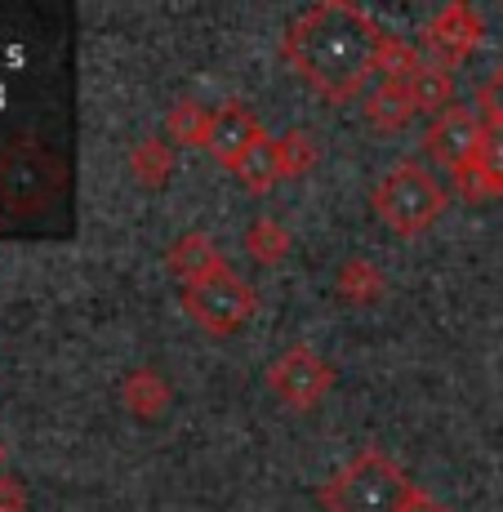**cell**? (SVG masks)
Returning <instances> with one entry per match:
<instances>
[{"label":"cell","instance_id":"6da1fadb","mask_svg":"<svg viewBox=\"0 0 503 512\" xmlns=\"http://www.w3.org/2000/svg\"><path fill=\"white\" fill-rule=\"evenodd\" d=\"M383 32L352 0H317L308 5L281 36V58L299 72L308 90H317L330 103H352L379 72Z\"/></svg>","mask_w":503,"mask_h":512},{"label":"cell","instance_id":"7a4b0ae2","mask_svg":"<svg viewBox=\"0 0 503 512\" xmlns=\"http://www.w3.org/2000/svg\"><path fill=\"white\" fill-rule=\"evenodd\" d=\"M414 481L392 464L383 450H357L330 481L317 490L325 512H406L414 499Z\"/></svg>","mask_w":503,"mask_h":512},{"label":"cell","instance_id":"3957f363","mask_svg":"<svg viewBox=\"0 0 503 512\" xmlns=\"http://www.w3.org/2000/svg\"><path fill=\"white\" fill-rule=\"evenodd\" d=\"M446 205H450V192L419 161H397L370 192V210L379 214V223L388 232L406 236V241L428 232L446 214Z\"/></svg>","mask_w":503,"mask_h":512},{"label":"cell","instance_id":"277c9868","mask_svg":"<svg viewBox=\"0 0 503 512\" xmlns=\"http://www.w3.org/2000/svg\"><path fill=\"white\" fill-rule=\"evenodd\" d=\"M183 308L205 334H214V339H232V334L259 312V294H254V285L245 281L241 272L223 268L219 277L187 285Z\"/></svg>","mask_w":503,"mask_h":512},{"label":"cell","instance_id":"5b68a950","mask_svg":"<svg viewBox=\"0 0 503 512\" xmlns=\"http://www.w3.org/2000/svg\"><path fill=\"white\" fill-rule=\"evenodd\" d=\"M263 379H268L272 397L281 401V406L317 410L321 401L334 392V383H339V370H334L317 348H308V343H290L285 352L272 357V366H268Z\"/></svg>","mask_w":503,"mask_h":512},{"label":"cell","instance_id":"8992f818","mask_svg":"<svg viewBox=\"0 0 503 512\" xmlns=\"http://www.w3.org/2000/svg\"><path fill=\"white\" fill-rule=\"evenodd\" d=\"M481 41H486V18H481V9L468 5V0H450V5H441L437 14L423 23L419 54L428 58V63L455 72V67H463L477 54Z\"/></svg>","mask_w":503,"mask_h":512},{"label":"cell","instance_id":"52a82bcc","mask_svg":"<svg viewBox=\"0 0 503 512\" xmlns=\"http://www.w3.org/2000/svg\"><path fill=\"white\" fill-rule=\"evenodd\" d=\"M58 192V161L32 143L0 152V201L14 210H36Z\"/></svg>","mask_w":503,"mask_h":512},{"label":"cell","instance_id":"ba28073f","mask_svg":"<svg viewBox=\"0 0 503 512\" xmlns=\"http://www.w3.org/2000/svg\"><path fill=\"white\" fill-rule=\"evenodd\" d=\"M481 139H486V121H481L477 107H446L441 116L428 121L423 147H428L432 161H441L446 170H463V165L477 161Z\"/></svg>","mask_w":503,"mask_h":512},{"label":"cell","instance_id":"9c48e42d","mask_svg":"<svg viewBox=\"0 0 503 512\" xmlns=\"http://www.w3.org/2000/svg\"><path fill=\"white\" fill-rule=\"evenodd\" d=\"M263 139H272L268 130H263V121L250 112V107L241 103V98H228V103L214 107L210 116V134H205V147L201 152H210L219 165H232L241 161V156H250L254 147H259Z\"/></svg>","mask_w":503,"mask_h":512},{"label":"cell","instance_id":"30bf717a","mask_svg":"<svg viewBox=\"0 0 503 512\" xmlns=\"http://www.w3.org/2000/svg\"><path fill=\"white\" fill-rule=\"evenodd\" d=\"M165 268L179 277V285L187 290V285L196 281H210L219 277L223 268H228V259H223V250L214 245V236L205 232H183L170 241V250H165Z\"/></svg>","mask_w":503,"mask_h":512},{"label":"cell","instance_id":"8fae6325","mask_svg":"<svg viewBox=\"0 0 503 512\" xmlns=\"http://www.w3.org/2000/svg\"><path fill=\"white\" fill-rule=\"evenodd\" d=\"M170 401H174V388L156 366H134L121 379V406L130 410L138 423L161 419L165 410H170Z\"/></svg>","mask_w":503,"mask_h":512},{"label":"cell","instance_id":"7c38bea8","mask_svg":"<svg viewBox=\"0 0 503 512\" xmlns=\"http://www.w3.org/2000/svg\"><path fill=\"white\" fill-rule=\"evenodd\" d=\"M414 116H419V107H414V94L406 81H379L366 94V121L379 134H401Z\"/></svg>","mask_w":503,"mask_h":512},{"label":"cell","instance_id":"4fadbf2b","mask_svg":"<svg viewBox=\"0 0 503 512\" xmlns=\"http://www.w3.org/2000/svg\"><path fill=\"white\" fill-rule=\"evenodd\" d=\"M334 294H339L343 303H352V308H374V303L388 294V277H383L379 263L352 254V259H343L339 272H334Z\"/></svg>","mask_w":503,"mask_h":512},{"label":"cell","instance_id":"5bb4252c","mask_svg":"<svg viewBox=\"0 0 503 512\" xmlns=\"http://www.w3.org/2000/svg\"><path fill=\"white\" fill-rule=\"evenodd\" d=\"M125 170H130V179L138 187H147V192H161V187L170 183V174H174V143H165V139H138L130 147V156H125Z\"/></svg>","mask_w":503,"mask_h":512},{"label":"cell","instance_id":"9a60e30c","mask_svg":"<svg viewBox=\"0 0 503 512\" xmlns=\"http://www.w3.org/2000/svg\"><path fill=\"white\" fill-rule=\"evenodd\" d=\"M232 174H236V183H241L250 196H268L272 187H281V183H285V174H281V161H276V147H272V139H263L250 156H241V161L232 165Z\"/></svg>","mask_w":503,"mask_h":512},{"label":"cell","instance_id":"2e32d148","mask_svg":"<svg viewBox=\"0 0 503 512\" xmlns=\"http://www.w3.org/2000/svg\"><path fill=\"white\" fill-rule=\"evenodd\" d=\"M406 85H410L414 107H419V112L441 116V112H446V107H455V76H450L446 67L428 63V58H423V67L410 76Z\"/></svg>","mask_w":503,"mask_h":512},{"label":"cell","instance_id":"e0dca14e","mask_svg":"<svg viewBox=\"0 0 503 512\" xmlns=\"http://www.w3.org/2000/svg\"><path fill=\"white\" fill-rule=\"evenodd\" d=\"M210 107L196 103V98H179V103L165 112V143L179 147H205V134H210Z\"/></svg>","mask_w":503,"mask_h":512},{"label":"cell","instance_id":"ac0fdd59","mask_svg":"<svg viewBox=\"0 0 503 512\" xmlns=\"http://www.w3.org/2000/svg\"><path fill=\"white\" fill-rule=\"evenodd\" d=\"M241 245H245V254H250L254 263L272 268V263H281L285 254L294 250V236H290V228H285V223H276V219H254L250 228H245Z\"/></svg>","mask_w":503,"mask_h":512},{"label":"cell","instance_id":"d6986e66","mask_svg":"<svg viewBox=\"0 0 503 512\" xmlns=\"http://www.w3.org/2000/svg\"><path fill=\"white\" fill-rule=\"evenodd\" d=\"M272 147H276V161H281L285 179H303V174L321 161V143L312 139L303 125H294V130H285L281 139H272Z\"/></svg>","mask_w":503,"mask_h":512},{"label":"cell","instance_id":"ffe728a7","mask_svg":"<svg viewBox=\"0 0 503 512\" xmlns=\"http://www.w3.org/2000/svg\"><path fill=\"white\" fill-rule=\"evenodd\" d=\"M419 67H423L419 45L401 41V36H388V41H383V58H379V76H383V81H410Z\"/></svg>","mask_w":503,"mask_h":512},{"label":"cell","instance_id":"44dd1931","mask_svg":"<svg viewBox=\"0 0 503 512\" xmlns=\"http://www.w3.org/2000/svg\"><path fill=\"white\" fill-rule=\"evenodd\" d=\"M455 192L463 196V201H499L503 196V179L490 170H481L477 161L463 165V170L455 174Z\"/></svg>","mask_w":503,"mask_h":512},{"label":"cell","instance_id":"7402d4cb","mask_svg":"<svg viewBox=\"0 0 503 512\" xmlns=\"http://www.w3.org/2000/svg\"><path fill=\"white\" fill-rule=\"evenodd\" d=\"M477 112L486 116V125H503V67H495V72L481 81V90H477Z\"/></svg>","mask_w":503,"mask_h":512},{"label":"cell","instance_id":"603a6c76","mask_svg":"<svg viewBox=\"0 0 503 512\" xmlns=\"http://www.w3.org/2000/svg\"><path fill=\"white\" fill-rule=\"evenodd\" d=\"M477 165L490 174L503 179V125H486V139H481V152H477Z\"/></svg>","mask_w":503,"mask_h":512},{"label":"cell","instance_id":"cb8c5ba5","mask_svg":"<svg viewBox=\"0 0 503 512\" xmlns=\"http://www.w3.org/2000/svg\"><path fill=\"white\" fill-rule=\"evenodd\" d=\"M0 512H27V486L9 472H0Z\"/></svg>","mask_w":503,"mask_h":512},{"label":"cell","instance_id":"d4e9b609","mask_svg":"<svg viewBox=\"0 0 503 512\" xmlns=\"http://www.w3.org/2000/svg\"><path fill=\"white\" fill-rule=\"evenodd\" d=\"M406 512H450L441 499H432V495H423V490H414V499L406 504Z\"/></svg>","mask_w":503,"mask_h":512},{"label":"cell","instance_id":"484cf974","mask_svg":"<svg viewBox=\"0 0 503 512\" xmlns=\"http://www.w3.org/2000/svg\"><path fill=\"white\" fill-rule=\"evenodd\" d=\"M0 472H5V446H0Z\"/></svg>","mask_w":503,"mask_h":512}]
</instances>
